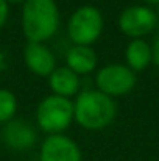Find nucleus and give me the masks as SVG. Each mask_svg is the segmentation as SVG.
<instances>
[{
  "mask_svg": "<svg viewBox=\"0 0 159 161\" xmlns=\"http://www.w3.org/2000/svg\"><path fill=\"white\" fill-rule=\"evenodd\" d=\"M2 136L5 144L14 150H27L33 147L38 139L34 127L22 119H13L6 122Z\"/></svg>",
  "mask_w": 159,
  "mask_h": 161,
  "instance_id": "obj_9",
  "label": "nucleus"
},
{
  "mask_svg": "<svg viewBox=\"0 0 159 161\" xmlns=\"http://www.w3.org/2000/svg\"><path fill=\"white\" fill-rule=\"evenodd\" d=\"M27 67L39 77H50L56 69V56L44 42H28L24 49Z\"/></svg>",
  "mask_w": 159,
  "mask_h": 161,
  "instance_id": "obj_8",
  "label": "nucleus"
},
{
  "mask_svg": "<svg viewBox=\"0 0 159 161\" xmlns=\"http://www.w3.org/2000/svg\"><path fill=\"white\" fill-rule=\"evenodd\" d=\"M156 13H158V17H159V5H158V9H156Z\"/></svg>",
  "mask_w": 159,
  "mask_h": 161,
  "instance_id": "obj_18",
  "label": "nucleus"
},
{
  "mask_svg": "<svg viewBox=\"0 0 159 161\" xmlns=\"http://www.w3.org/2000/svg\"><path fill=\"white\" fill-rule=\"evenodd\" d=\"M75 122L89 131L105 130L117 116V105L112 97L98 89L81 91L73 102Z\"/></svg>",
  "mask_w": 159,
  "mask_h": 161,
  "instance_id": "obj_1",
  "label": "nucleus"
},
{
  "mask_svg": "<svg viewBox=\"0 0 159 161\" xmlns=\"http://www.w3.org/2000/svg\"><path fill=\"white\" fill-rule=\"evenodd\" d=\"M59 8L55 0H25L22 6V31L28 42H45L59 28Z\"/></svg>",
  "mask_w": 159,
  "mask_h": 161,
  "instance_id": "obj_2",
  "label": "nucleus"
},
{
  "mask_svg": "<svg viewBox=\"0 0 159 161\" xmlns=\"http://www.w3.org/2000/svg\"><path fill=\"white\" fill-rule=\"evenodd\" d=\"M98 56L91 46H73L66 53V66L77 75H87L95 70Z\"/></svg>",
  "mask_w": 159,
  "mask_h": 161,
  "instance_id": "obj_11",
  "label": "nucleus"
},
{
  "mask_svg": "<svg viewBox=\"0 0 159 161\" xmlns=\"http://www.w3.org/2000/svg\"><path fill=\"white\" fill-rule=\"evenodd\" d=\"M126 66L134 72L145 70L150 63H153V52L151 46L145 39H131L125 50Z\"/></svg>",
  "mask_w": 159,
  "mask_h": 161,
  "instance_id": "obj_12",
  "label": "nucleus"
},
{
  "mask_svg": "<svg viewBox=\"0 0 159 161\" xmlns=\"http://www.w3.org/2000/svg\"><path fill=\"white\" fill-rule=\"evenodd\" d=\"M103 14L92 5H84L75 9L69 19L67 35L73 46H92L98 41L103 31Z\"/></svg>",
  "mask_w": 159,
  "mask_h": 161,
  "instance_id": "obj_4",
  "label": "nucleus"
},
{
  "mask_svg": "<svg viewBox=\"0 0 159 161\" xmlns=\"http://www.w3.org/2000/svg\"><path fill=\"white\" fill-rule=\"evenodd\" d=\"M136 81H137L136 72L130 69L126 64H120V63L106 64L97 70L95 75L97 89L112 99L130 94L134 89Z\"/></svg>",
  "mask_w": 159,
  "mask_h": 161,
  "instance_id": "obj_5",
  "label": "nucleus"
},
{
  "mask_svg": "<svg viewBox=\"0 0 159 161\" xmlns=\"http://www.w3.org/2000/svg\"><path fill=\"white\" fill-rule=\"evenodd\" d=\"M39 161H83V153L69 136L49 135L41 144Z\"/></svg>",
  "mask_w": 159,
  "mask_h": 161,
  "instance_id": "obj_7",
  "label": "nucleus"
},
{
  "mask_svg": "<svg viewBox=\"0 0 159 161\" xmlns=\"http://www.w3.org/2000/svg\"><path fill=\"white\" fill-rule=\"evenodd\" d=\"M17 111V99L9 89H0V124L14 119Z\"/></svg>",
  "mask_w": 159,
  "mask_h": 161,
  "instance_id": "obj_13",
  "label": "nucleus"
},
{
  "mask_svg": "<svg viewBox=\"0 0 159 161\" xmlns=\"http://www.w3.org/2000/svg\"><path fill=\"white\" fill-rule=\"evenodd\" d=\"M9 16V5L6 0H0V28L6 24Z\"/></svg>",
  "mask_w": 159,
  "mask_h": 161,
  "instance_id": "obj_14",
  "label": "nucleus"
},
{
  "mask_svg": "<svg viewBox=\"0 0 159 161\" xmlns=\"http://www.w3.org/2000/svg\"><path fill=\"white\" fill-rule=\"evenodd\" d=\"M73 120V102L67 97L52 94L44 97L38 105L36 124L42 131L49 135H61L70 127Z\"/></svg>",
  "mask_w": 159,
  "mask_h": 161,
  "instance_id": "obj_3",
  "label": "nucleus"
},
{
  "mask_svg": "<svg viewBox=\"0 0 159 161\" xmlns=\"http://www.w3.org/2000/svg\"><path fill=\"white\" fill-rule=\"evenodd\" d=\"M117 25L125 36L131 39H142L158 28L159 17L158 13L148 5H133L120 13Z\"/></svg>",
  "mask_w": 159,
  "mask_h": 161,
  "instance_id": "obj_6",
  "label": "nucleus"
},
{
  "mask_svg": "<svg viewBox=\"0 0 159 161\" xmlns=\"http://www.w3.org/2000/svg\"><path fill=\"white\" fill-rule=\"evenodd\" d=\"M144 2H145L147 5H156V6L159 5V0H144Z\"/></svg>",
  "mask_w": 159,
  "mask_h": 161,
  "instance_id": "obj_16",
  "label": "nucleus"
},
{
  "mask_svg": "<svg viewBox=\"0 0 159 161\" xmlns=\"http://www.w3.org/2000/svg\"><path fill=\"white\" fill-rule=\"evenodd\" d=\"M151 52H153V63L159 67V27H158V33L155 36L153 46H151Z\"/></svg>",
  "mask_w": 159,
  "mask_h": 161,
  "instance_id": "obj_15",
  "label": "nucleus"
},
{
  "mask_svg": "<svg viewBox=\"0 0 159 161\" xmlns=\"http://www.w3.org/2000/svg\"><path fill=\"white\" fill-rule=\"evenodd\" d=\"M49 85L53 94L70 99L72 96L80 94L81 80H80V75H77L67 66H59L50 74Z\"/></svg>",
  "mask_w": 159,
  "mask_h": 161,
  "instance_id": "obj_10",
  "label": "nucleus"
},
{
  "mask_svg": "<svg viewBox=\"0 0 159 161\" xmlns=\"http://www.w3.org/2000/svg\"><path fill=\"white\" fill-rule=\"evenodd\" d=\"M8 3H20V2H25V0H6Z\"/></svg>",
  "mask_w": 159,
  "mask_h": 161,
  "instance_id": "obj_17",
  "label": "nucleus"
}]
</instances>
